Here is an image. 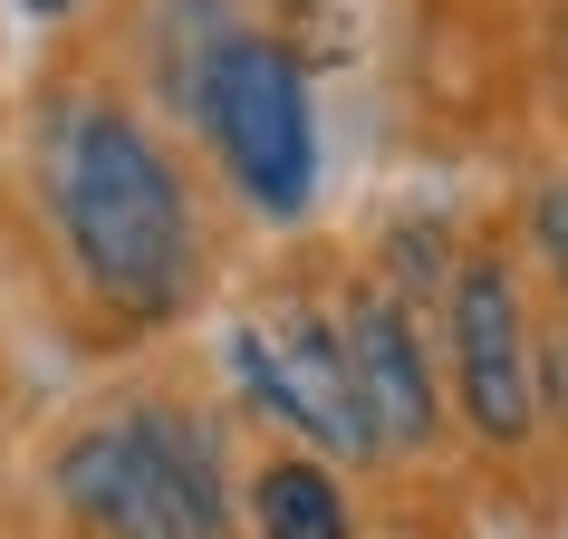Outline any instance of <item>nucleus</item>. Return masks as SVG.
I'll list each match as a JSON object with an SVG mask.
<instances>
[{
	"label": "nucleus",
	"mask_w": 568,
	"mask_h": 539,
	"mask_svg": "<svg viewBox=\"0 0 568 539\" xmlns=\"http://www.w3.org/2000/svg\"><path fill=\"white\" fill-rule=\"evenodd\" d=\"M49 212L68 232V261L88 270V289L125 318H174L203 289V232H193V193H183L174 154L145 135L106 96H78L49 116L39 145Z\"/></svg>",
	"instance_id": "f257e3e1"
},
{
	"label": "nucleus",
	"mask_w": 568,
	"mask_h": 539,
	"mask_svg": "<svg viewBox=\"0 0 568 539\" xmlns=\"http://www.w3.org/2000/svg\"><path fill=\"white\" fill-rule=\"evenodd\" d=\"M59 501L97 539H232V491L203 415L135 405L116 424H88L59 452Z\"/></svg>",
	"instance_id": "f03ea898"
},
{
	"label": "nucleus",
	"mask_w": 568,
	"mask_h": 539,
	"mask_svg": "<svg viewBox=\"0 0 568 539\" xmlns=\"http://www.w3.org/2000/svg\"><path fill=\"white\" fill-rule=\"evenodd\" d=\"M193 106H203V135L222 145L241 203L270 212V222H300L308 193H318V116H308V78L300 59L261 30L212 39L203 68H193Z\"/></svg>",
	"instance_id": "7ed1b4c3"
},
{
	"label": "nucleus",
	"mask_w": 568,
	"mask_h": 539,
	"mask_svg": "<svg viewBox=\"0 0 568 539\" xmlns=\"http://www.w3.org/2000/svg\"><path fill=\"white\" fill-rule=\"evenodd\" d=\"M232 376L251 386L270 424L308 434L318 452H347V462H376V424L357 405V376H347V337L337 318H308V308H270V318H241L232 328Z\"/></svg>",
	"instance_id": "20e7f679"
},
{
	"label": "nucleus",
	"mask_w": 568,
	"mask_h": 539,
	"mask_svg": "<svg viewBox=\"0 0 568 539\" xmlns=\"http://www.w3.org/2000/svg\"><path fill=\"white\" fill-rule=\"evenodd\" d=\"M453 376H463V415H473L481 444H530L539 347H530V318H520V279L491 251L453 270Z\"/></svg>",
	"instance_id": "39448f33"
},
{
	"label": "nucleus",
	"mask_w": 568,
	"mask_h": 539,
	"mask_svg": "<svg viewBox=\"0 0 568 539\" xmlns=\"http://www.w3.org/2000/svg\"><path fill=\"white\" fill-rule=\"evenodd\" d=\"M337 337H347V376H357V405L376 424L386 452H424L434 444V366H424V337L405 318L395 289H357L337 308Z\"/></svg>",
	"instance_id": "423d86ee"
},
{
	"label": "nucleus",
	"mask_w": 568,
	"mask_h": 539,
	"mask_svg": "<svg viewBox=\"0 0 568 539\" xmlns=\"http://www.w3.org/2000/svg\"><path fill=\"white\" fill-rule=\"evenodd\" d=\"M251 530L261 539H347V491L328 481V462L280 452V462H261V481H251Z\"/></svg>",
	"instance_id": "0eeeda50"
},
{
	"label": "nucleus",
	"mask_w": 568,
	"mask_h": 539,
	"mask_svg": "<svg viewBox=\"0 0 568 539\" xmlns=\"http://www.w3.org/2000/svg\"><path fill=\"white\" fill-rule=\"evenodd\" d=\"M395 289H434V279H444V232H434V222H424V232H395Z\"/></svg>",
	"instance_id": "6e6552de"
},
{
	"label": "nucleus",
	"mask_w": 568,
	"mask_h": 539,
	"mask_svg": "<svg viewBox=\"0 0 568 539\" xmlns=\"http://www.w3.org/2000/svg\"><path fill=\"white\" fill-rule=\"evenodd\" d=\"M539 241H549V261H559V279H568V193L539 203Z\"/></svg>",
	"instance_id": "1a4fd4ad"
},
{
	"label": "nucleus",
	"mask_w": 568,
	"mask_h": 539,
	"mask_svg": "<svg viewBox=\"0 0 568 539\" xmlns=\"http://www.w3.org/2000/svg\"><path fill=\"white\" fill-rule=\"evenodd\" d=\"M20 10H39V20H59V10H78V0H20Z\"/></svg>",
	"instance_id": "9d476101"
}]
</instances>
